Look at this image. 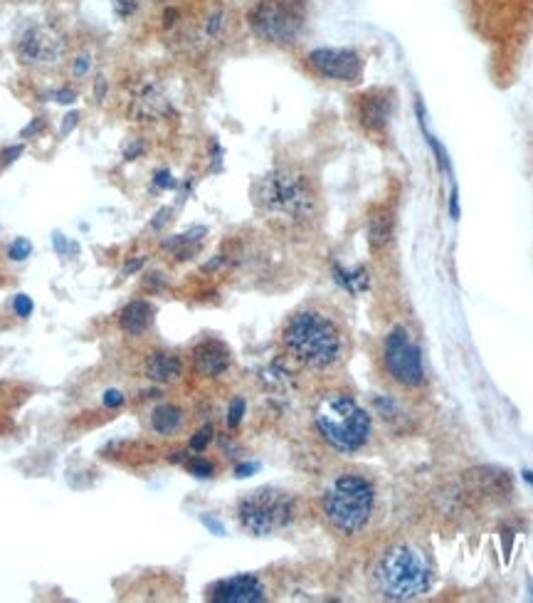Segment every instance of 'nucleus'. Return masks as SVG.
<instances>
[{
    "label": "nucleus",
    "mask_w": 533,
    "mask_h": 603,
    "mask_svg": "<svg viewBox=\"0 0 533 603\" xmlns=\"http://www.w3.org/2000/svg\"><path fill=\"white\" fill-rule=\"evenodd\" d=\"M131 112H134L139 119L151 122V119L166 117V114L171 112V107H168V102L163 99V94L158 92L156 87L141 85L136 89L134 99H131Z\"/></svg>",
    "instance_id": "15"
},
{
    "label": "nucleus",
    "mask_w": 533,
    "mask_h": 603,
    "mask_svg": "<svg viewBox=\"0 0 533 603\" xmlns=\"http://www.w3.org/2000/svg\"><path fill=\"white\" fill-rule=\"evenodd\" d=\"M87 67H89V60H87V57H79V60H77V65L72 67V72H75L77 77H82L84 72H87Z\"/></svg>",
    "instance_id": "28"
},
{
    "label": "nucleus",
    "mask_w": 533,
    "mask_h": 603,
    "mask_svg": "<svg viewBox=\"0 0 533 603\" xmlns=\"http://www.w3.org/2000/svg\"><path fill=\"white\" fill-rule=\"evenodd\" d=\"M314 423L321 438L343 455L358 453L371 438V416L348 393H324L314 406Z\"/></svg>",
    "instance_id": "3"
},
{
    "label": "nucleus",
    "mask_w": 533,
    "mask_h": 603,
    "mask_svg": "<svg viewBox=\"0 0 533 603\" xmlns=\"http://www.w3.org/2000/svg\"><path fill=\"white\" fill-rule=\"evenodd\" d=\"M210 438H213V426H205L203 431L195 433V438L191 440V450H195V453H200V450L208 448Z\"/></svg>",
    "instance_id": "23"
},
{
    "label": "nucleus",
    "mask_w": 533,
    "mask_h": 603,
    "mask_svg": "<svg viewBox=\"0 0 533 603\" xmlns=\"http://www.w3.org/2000/svg\"><path fill=\"white\" fill-rule=\"evenodd\" d=\"M524 475H526V480H529L531 485H533V473H524Z\"/></svg>",
    "instance_id": "29"
},
{
    "label": "nucleus",
    "mask_w": 533,
    "mask_h": 603,
    "mask_svg": "<svg viewBox=\"0 0 533 603\" xmlns=\"http://www.w3.org/2000/svg\"><path fill=\"white\" fill-rule=\"evenodd\" d=\"M336 280L341 282L343 287H346V290H351V292H361V290H366V275H363V270H358V272H343L341 267L339 270H336Z\"/></svg>",
    "instance_id": "20"
},
{
    "label": "nucleus",
    "mask_w": 533,
    "mask_h": 603,
    "mask_svg": "<svg viewBox=\"0 0 533 603\" xmlns=\"http://www.w3.org/2000/svg\"><path fill=\"white\" fill-rule=\"evenodd\" d=\"M208 599L215 603H260L265 601V586L257 576L237 574L215 581L208 589Z\"/></svg>",
    "instance_id": "11"
},
{
    "label": "nucleus",
    "mask_w": 533,
    "mask_h": 603,
    "mask_svg": "<svg viewBox=\"0 0 533 603\" xmlns=\"http://www.w3.org/2000/svg\"><path fill=\"white\" fill-rule=\"evenodd\" d=\"M124 403V396L119 391H107L104 393V406L107 408H119Z\"/></svg>",
    "instance_id": "26"
},
{
    "label": "nucleus",
    "mask_w": 533,
    "mask_h": 603,
    "mask_svg": "<svg viewBox=\"0 0 533 603\" xmlns=\"http://www.w3.org/2000/svg\"><path fill=\"white\" fill-rule=\"evenodd\" d=\"M306 0H255L247 13L252 35L269 45H292L304 33Z\"/></svg>",
    "instance_id": "6"
},
{
    "label": "nucleus",
    "mask_w": 533,
    "mask_h": 603,
    "mask_svg": "<svg viewBox=\"0 0 533 603\" xmlns=\"http://www.w3.org/2000/svg\"><path fill=\"white\" fill-rule=\"evenodd\" d=\"M183 426V411L173 403H163V406H156L151 413V428L158 435H173L181 431Z\"/></svg>",
    "instance_id": "17"
},
{
    "label": "nucleus",
    "mask_w": 533,
    "mask_h": 603,
    "mask_svg": "<svg viewBox=\"0 0 533 603\" xmlns=\"http://www.w3.org/2000/svg\"><path fill=\"white\" fill-rule=\"evenodd\" d=\"M368 238H371L373 248H383L393 238V218L388 213H376L368 223Z\"/></svg>",
    "instance_id": "19"
},
{
    "label": "nucleus",
    "mask_w": 533,
    "mask_h": 603,
    "mask_svg": "<svg viewBox=\"0 0 533 603\" xmlns=\"http://www.w3.org/2000/svg\"><path fill=\"white\" fill-rule=\"evenodd\" d=\"M376 507V490L361 475H341L329 485L321 497V510L326 522L339 534L353 537L371 522Z\"/></svg>",
    "instance_id": "4"
},
{
    "label": "nucleus",
    "mask_w": 533,
    "mask_h": 603,
    "mask_svg": "<svg viewBox=\"0 0 533 603\" xmlns=\"http://www.w3.org/2000/svg\"><path fill=\"white\" fill-rule=\"evenodd\" d=\"M65 50V35L60 30L50 28V25H30L18 38V45H15L20 62L28 67L55 65L65 57Z\"/></svg>",
    "instance_id": "9"
},
{
    "label": "nucleus",
    "mask_w": 533,
    "mask_h": 603,
    "mask_svg": "<svg viewBox=\"0 0 533 603\" xmlns=\"http://www.w3.org/2000/svg\"><path fill=\"white\" fill-rule=\"evenodd\" d=\"M252 196L269 220H277L287 228H304L319 213V193L314 183L294 166L267 171L252 188Z\"/></svg>",
    "instance_id": "1"
},
{
    "label": "nucleus",
    "mask_w": 533,
    "mask_h": 603,
    "mask_svg": "<svg viewBox=\"0 0 533 603\" xmlns=\"http://www.w3.org/2000/svg\"><path fill=\"white\" fill-rule=\"evenodd\" d=\"M242 416H245V398H235V401H232V406H230V411H228V426L230 428L240 426Z\"/></svg>",
    "instance_id": "22"
},
{
    "label": "nucleus",
    "mask_w": 533,
    "mask_h": 603,
    "mask_svg": "<svg viewBox=\"0 0 533 603\" xmlns=\"http://www.w3.org/2000/svg\"><path fill=\"white\" fill-rule=\"evenodd\" d=\"M153 322V307L146 300H134L126 304L119 314V327L121 332L129 337H139Z\"/></svg>",
    "instance_id": "16"
},
{
    "label": "nucleus",
    "mask_w": 533,
    "mask_h": 603,
    "mask_svg": "<svg viewBox=\"0 0 533 603\" xmlns=\"http://www.w3.org/2000/svg\"><path fill=\"white\" fill-rule=\"evenodd\" d=\"M255 470H257V465L245 463V465H237V468H235V475H237V477H250L252 473H255Z\"/></svg>",
    "instance_id": "27"
},
{
    "label": "nucleus",
    "mask_w": 533,
    "mask_h": 603,
    "mask_svg": "<svg viewBox=\"0 0 533 603\" xmlns=\"http://www.w3.org/2000/svg\"><path fill=\"white\" fill-rule=\"evenodd\" d=\"M282 344L297 364L311 371L334 369L346 351L341 327L319 309H302L294 314L284 327Z\"/></svg>",
    "instance_id": "2"
},
{
    "label": "nucleus",
    "mask_w": 533,
    "mask_h": 603,
    "mask_svg": "<svg viewBox=\"0 0 533 603\" xmlns=\"http://www.w3.org/2000/svg\"><path fill=\"white\" fill-rule=\"evenodd\" d=\"M393 114V102L385 92H368L358 102V119L368 131H383Z\"/></svg>",
    "instance_id": "13"
},
{
    "label": "nucleus",
    "mask_w": 533,
    "mask_h": 603,
    "mask_svg": "<svg viewBox=\"0 0 533 603\" xmlns=\"http://www.w3.org/2000/svg\"><path fill=\"white\" fill-rule=\"evenodd\" d=\"M230 349L218 339H205L193 349V364L203 376H223L230 369Z\"/></svg>",
    "instance_id": "12"
},
{
    "label": "nucleus",
    "mask_w": 533,
    "mask_h": 603,
    "mask_svg": "<svg viewBox=\"0 0 533 603\" xmlns=\"http://www.w3.org/2000/svg\"><path fill=\"white\" fill-rule=\"evenodd\" d=\"M378 589L390 601H413L432 586V569L415 547L398 544L376 566Z\"/></svg>",
    "instance_id": "5"
},
{
    "label": "nucleus",
    "mask_w": 533,
    "mask_h": 603,
    "mask_svg": "<svg viewBox=\"0 0 533 603\" xmlns=\"http://www.w3.org/2000/svg\"><path fill=\"white\" fill-rule=\"evenodd\" d=\"M30 250H33V245L28 243V240H15V245L13 248H10V258L13 260H25L30 255Z\"/></svg>",
    "instance_id": "24"
},
{
    "label": "nucleus",
    "mask_w": 533,
    "mask_h": 603,
    "mask_svg": "<svg viewBox=\"0 0 533 603\" xmlns=\"http://www.w3.org/2000/svg\"><path fill=\"white\" fill-rule=\"evenodd\" d=\"M15 314H18V317H30V314H33V300H30V297H25V295H18L15 297Z\"/></svg>",
    "instance_id": "25"
},
{
    "label": "nucleus",
    "mask_w": 533,
    "mask_h": 603,
    "mask_svg": "<svg viewBox=\"0 0 533 603\" xmlns=\"http://www.w3.org/2000/svg\"><path fill=\"white\" fill-rule=\"evenodd\" d=\"M306 62L324 80L358 82L363 75V57L348 47H319L306 55Z\"/></svg>",
    "instance_id": "10"
},
{
    "label": "nucleus",
    "mask_w": 533,
    "mask_h": 603,
    "mask_svg": "<svg viewBox=\"0 0 533 603\" xmlns=\"http://www.w3.org/2000/svg\"><path fill=\"white\" fill-rule=\"evenodd\" d=\"M383 361L388 374L403 386H420L425 381V369H422L420 349L410 342L405 329H393L385 339Z\"/></svg>",
    "instance_id": "8"
},
{
    "label": "nucleus",
    "mask_w": 533,
    "mask_h": 603,
    "mask_svg": "<svg viewBox=\"0 0 533 603\" xmlns=\"http://www.w3.org/2000/svg\"><path fill=\"white\" fill-rule=\"evenodd\" d=\"M186 468L191 470V473H193L195 477H213V473H215V468H213V465H210L208 460H203V458H193V460H188V463H186Z\"/></svg>",
    "instance_id": "21"
},
{
    "label": "nucleus",
    "mask_w": 533,
    "mask_h": 603,
    "mask_svg": "<svg viewBox=\"0 0 533 603\" xmlns=\"http://www.w3.org/2000/svg\"><path fill=\"white\" fill-rule=\"evenodd\" d=\"M146 376L156 384H173V381L181 379L183 374V361L181 356L171 354V351H153L146 359Z\"/></svg>",
    "instance_id": "14"
},
{
    "label": "nucleus",
    "mask_w": 533,
    "mask_h": 603,
    "mask_svg": "<svg viewBox=\"0 0 533 603\" xmlns=\"http://www.w3.org/2000/svg\"><path fill=\"white\" fill-rule=\"evenodd\" d=\"M156 3H163V0H156Z\"/></svg>",
    "instance_id": "30"
},
{
    "label": "nucleus",
    "mask_w": 533,
    "mask_h": 603,
    "mask_svg": "<svg viewBox=\"0 0 533 603\" xmlns=\"http://www.w3.org/2000/svg\"><path fill=\"white\" fill-rule=\"evenodd\" d=\"M237 517L245 532L255 537H269L289 524L297 517V500L289 492L277 490V487H260L250 492L237 505Z\"/></svg>",
    "instance_id": "7"
},
{
    "label": "nucleus",
    "mask_w": 533,
    "mask_h": 603,
    "mask_svg": "<svg viewBox=\"0 0 533 603\" xmlns=\"http://www.w3.org/2000/svg\"><path fill=\"white\" fill-rule=\"evenodd\" d=\"M203 235H205V228H195V230H191V233L176 235V238L168 240L163 248L171 250L178 260H188L195 250H198V245L203 243Z\"/></svg>",
    "instance_id": "18"
}]
</instances>
